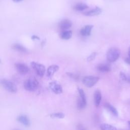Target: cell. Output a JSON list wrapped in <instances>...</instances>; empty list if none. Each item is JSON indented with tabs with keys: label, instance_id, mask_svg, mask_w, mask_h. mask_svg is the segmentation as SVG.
Here are the masks:
<instances>
[{
	"label": "cell",
	"instance_id": "1",
	"mask_svg": "<svg viewBox=\"0 0 130 130\" xmlns=\"http://www.w3.org/2000/svg\"><path fill=\"white\" fill-rule=\"evenodd\" d=\"M39 83L34 77H30L26 79L23 84L24 89L28 91H34L39 87Z\"/></svg>",
	"mask_w": 130,
	"mask_h": 130
},
{
	"label": "cell",
	"instance_id": "2",
	"mask_svg": "<svg viewBox=\"0 0 130 130\" xmlns=\"http://www.w3.org/2000/svg\"><path fill=\"white\" fill-rule=\"evenodd\" d=\"M78 92L79 94V98L77 102V108L79 110H82L86 107L87 105L86 96L84 91L81 88H78Z\"/></svg>",
	"mask_w": 130,
	"mask_h": 130
},
{
	"label": "cell",
	"instance_id": "3",
	"mask_svg": "<svg viewBox=\"0 0 130 130\" xmlns=\"http://www.w3.org/2000/svg\"><path fill=\"white\" fill-rule=\"evenodd\" d=\"M0 84L8 91L11 93H15L17 91V87L16 84L11 80L6 79L0 80Z\"/></svg>",
	"mask_w": 130,
	"mask_h": 130
},
{
	"label": "cell",
	"instance_id": "4",
	"mask_svg": "<svg viewBox=\"0 0 130 130\" xmlns=\"http://www.w3.org/2000/svg\"><path fill=\"white\" fill-rule=\"evenodd\" d=\"M120 54V52L118 48L115 47L110 48L107 52V59L110 62H114L119 57Z\"/></svg>",
	"mask_w": 130,
	"mask_h": 130
},
{
	"label": "cell",
	"instance_id": "5",
	"mask_svg": "<svg viewBox=\"0 0 130 130\" xmlns=\"http://www.w3.org/2000/svg\"><path fill=\"white\" fill-rule=\"evenodd\" d=\"M30 66L38 76L40 77L44 76L46 72V68L43 64L35 61H32L30 63Z\"/></svg>",
	"mask_w": 130,
	"mask_h": 130
},
{
	"label": "cell",
	"instance_id": "6",
	"mask_svg": "<svg viewBox=\"0 0 130 130\" xmlns=\"http://www.w3.org/2000/svg\"><path fill=\"white\" fill-rule=\"evenodd\" d=\"M100 78L99 77L93 76H85L82 79L83 84L89 88H91L95 85L99 81Z\"/></svg>",
	"mask_w": 130,
	"mask_h": 130
},
{
	"label": "cell",
	"instance_id": "7",
	"mask_svg": "<svg viewBox=\"0 0 130 130\" xmlns=\"http://www.w3.org/2000/svg\"><path fill=\"white\" fill-rule=\"evenodd\" d=\"M49 87L50 90L55 94H61L63 92V89L61 85L56 81H53L49 83Z\"/></svg>",
	"mask_w": 130,
	"mask_h": 130
},
{
	"label": "cell",
	"instance_id": "8",
	"mask_svg": "<svg viewBox=\"0 0 130 130\" xmlns=\"http://www.w3.org/2000/svg\"><path fill=\"white\" fill-rule=\"evenodd\" d=\"M15 68L17 72L21 75H26L29 72L28 66L23 63L18 62L15 64Z\"/></svg>",
	"mask_w": 130,
	"mask_h": 130
},
{
	"label": "cell",
	"instance_id": "9",
	"mask_svg": "<svg viewBox=\"0 0 130 130\" xmlns=\"http://www.w3.org/2000/svg\"><path fill=\"white\" fill-rule=\"evenodd\" d=\"M102 95L101 91L97 89L96 90L93 94V101L94 104L96 107H99L102 102Z\"/></svg>",
	"mask_w": 130,
	"mask_h": 130
},
{
	"label": "cell",
	"instance_id": "10",
	"mask_svg": "<svg viewBox=\"0 0 130 130\" xmlns=\"http://www.w3.org/2000/svg\"><path fill=\"white\" fill-rule=\"evenodd\" d=\"M17 120L24 126H29L30 125V121L29 118L25 115H20L17 118Z\"/></svg>",
	"mask_w": 130,
	"mask_h": 130
},
{
	"label": "cell",
	"instance_id": "11",
	"mask_svg": "<svg viewBox=\"0 0 130 130\" xmlns=\"http://www.w3.org/2000/svg\"><path fill=\"white\" fill-rule=\"evenodd\" d=\"M72 23L70 20L65 19L60 21L59 26L62 31H64L67 30L68 29L70 28L72 26Z\"/></svg>",
	"mask_w": 130,
	"mask_h": 130
},
{
	"label": "cell",
	"instance_id": "12",
	"mask_svg": "<svg viewBox=\"0 0 130 130\" xmlns=\"http://www.w3.org/2000/svg\"><path fill=\"white\" fill-rule=\"evenodd\" d=\"M58 69H59V67L57 65L53 64V65L50 66L47 70V72H46L47 76L49 78H51L58 70Z\"/></svg>",
	"mask_w": 130,
	"mask_h": 130
},
{
	"label": "cell",
	"instance_id": "13",
	"mask_svg": "<svg viewBox=\"0 0 130 130\" xmlns=\"http://www.w3.org/2000/svg\"><path fill=\"white\" fill-rule=\"evenodd\" d=\"M102 10L101 8L99 7H96L89 11L84 12L83 14L87 16H94L100 14L102 13Z\"/></svg>",
	"mask_w": 130,
	"mask_h": 130
},
{
	"label": "cell",
	"instance_id": "14",
	"mask_svg": "<svg viewBox=\"0 0 130 130\" xmlns=\"http://www.w3.org/2000/svg\"><path fill=\"white\" fill-rule=\"evenodd\" d=\"M104 106L106 109L109 111L114 116H117L118 115V112L117 109L110 103L106 102L104 104Z\"/></svg>",
	"mask_w": 130,
	"mask_h": 130
},
{
	"label": "cell",
	"instance_id": "15",
	"mask_svg": "<svg viewBox=\"0 0 130 130\" xmlns=\"http://www.w3.org/2000/svg\"><path fill=\"white\" fill-rule=\"evenodd\" d=\"M92 25H87L80 30V34L83 36H88L91 34V30L93 28Z\"/></svg>",
	"mask_w": 130,
	"mask_h": 130
},
{
	"label": "cell",
	"instance_id": "16",
	"mask_svg": "<svg viewBox=\"0 0 130 130\" xmlns=\"http://www.w3.org/2000/svg\"><path fill=\"white\" fill-rule=\"evenodd\" d=\"M12 48L19 52L23 53H26L28 52V51L27 49L23 46V45L19 44H14L12 46Z\"/></svg>",
	"mask_w": 130,
	"mask_h": 130
},
{
	"label": "cell",
	"instance_id": "17",
	"mask_svg": "<svg viewBox=\"0 0 130 130\" xmlns=\"http://www.w3.org/2000/svg\"><path fill=\"white\" fill-rule=\"evenodd\" d=\"M97 70L102 73L109 72L111 71L110 66L107 64H100L97 67Z\"/></svg>",
	"mask_w": 130,
	"mask_h": 130
},
{
	"label": "cell",
	"instance_id": "18",
	"mask_svg": "<svg viewBox=\"0 0 130 130\" xmlns=\"http://www.w3.org/2000/svg\"><path fill=\"white\" fill-rule=\"evenodd\" d=\"M72 36V31L71 30H64L60 33V38L63 40H69Z\"/></svg>",
	"mask_w": 130,
	"mask_h": 130
},
{
	"label": "cell",
	"instance_id": "19",
	"mask_svg": "<svg viewBox=\"0 0 130 130\" xmlns=\"http://www.w3.org/2000/svg\"><path fill=\"white\" fill-rule=\"evenodd\" d=\"M100 128L101 130H117V128L114 126L105 123L101 124Z\"/></svg>",
	"mask_w": 130,
	"mask_h": 130
},
{
	"label": "cell",
	"instance_id": "20",
	"mask_svg": "<svg viewBox=\"0 0 130 130\" xmlns=\"http://www.w3.org/2000/svg\"><path fill=\"white\" fill-rule=\"evenodd\" d=\"M88 8V6L86 5L85 4H83V3H78L77 4H76L74 7V9L78 11H82L83 10H85L86 9H87Z\"/></svg>",
	"mask_w": 130,
	"mask_h": 130
},
{
	"label": "cell",
	"instance_id": "21",
	"mask_svg": "<svg viewBox=\"0 0 130 130\" xmlns=\"http://www.w3.org/2000/svg\"><path fill=\"white\" fill-rule=\"evenodd\" d=\"M50 117L52 118H58V119H62L64 118L65 115L62 112H55L50 114Z\"/></svg>",
	"mask_w": 130,
	"mask_h": 130
},
{
	"label": "cell",
	"instance_id": "22",
	"mask_svg": "<svg viewBox=\"0 0 130 130\" xmlns=\"http://www.w3.org/2000/svg\"><path fill=\"white\" fill-rule=\"evenodd\" d=\"M96 52H93L87 58V61L88 62L91 61L92 60H93L95 58V57H96Z\"/></svg>",
	"mask_w": 130,
	"mask_h": 130
},
{
	"label": "cell",
	"instance_id": "23",
	"mask_svg": "<svg viewBox=\"0 0 130 130\" xmlns=\"http://www.w3.org/2000/svg\"><path fill=\"white\" fill-rule=\"evenodd\" d=\"M67 74L71 78L74 79V80H78L79 79V76L74 74L71 73H67Z\"/></svg>",
	"mask_w": 130,
	"mask_h": 130
},
{
	"label": "cell",
	"instance_id": "24",
	"mask_svg": "<svg viewBox=\"0 0 130 130\" xmlns=\"http://www.w3.org/2000/svg\"><path fill=\"white\" fill-rule=\"evenodd\" d=\"M119 76L120 79L124 81H126V79H127V76L123 72H121L119 74Z\"/></svg>",
	"mask_w": 130,
	"mask_h": 130
},
{
	"label": "cell",
	"instance_id": "25",
	"mask_svg": "<svg viewBox=\"0 0 130 130\" xmlns=\"http://www.w3.org/2000/svg\"><path fill=\"white\" fill-rule=\"evenodd\" d=\"M77 130H86V129L83 126V125L79 124L77 126Z\"/></svg>",
	"mask_w": 130,
	"mask_h": 130
},
{
	"label": "cell",
	"instance_id": "26",
	"mask_svg": "<svg viewBox=\"0 0 130 130\" xmlns=\"http://www.w3.org/2000/svg\"><path fill=\"white\" fill-rule=\"evenodd\" d=\"M124 61H125V62L126 63H127V64H130V57L128 56V57L125 58Z\"/></svg>",
	"mask_w": 130,
	"mask_h": 130
},
{
	"label": "cell",
	"instance_id": "27",
	"mask_svg": "<svg viewBox=\"0 0 130 130\" xmlns=\"http://www.w3.org/2000/svg\"><path fill=\"white\" fill-rule=\"evenodd\" d=\"M31 38H32V40H37H37H39V39H40L39 37H38V36H36V35L32 36V37H31Z\"/></svg>",
	"mask_w": 130,
	"mask_h": 130
},
{
	"label": "cell",
	"instance_id": "28",
	"mask_svg": "<svg viewBox=\"0 0 130 130\" xmlns=\"http://www.w3.org/2000/svg\"><path fill=\"white\" fill-rule=\"evenodd\" d=\"M126 82L129 83L130 84V76L127 77V79H126Z\"/></svg>",
	"mask_w": 130,
	"mask_h": 130
},
{
	"label": "cell",
	"instance_id": "29",
	"mask_svg": "<svg viewBox=\"0 0 130 130\" xmlns=\"http://www.w3.org/2000/svg\"><path fill=\"white\" fill-rule=\"evenodd\" d=\"M22 1H23V0H13V1H14V2H20Z\"/></svg>",
	"mask_w": 130,
	"mask_h": 130
},
{
	"label": "cell",
	"instance_id": "30",
	"mask_svg": "<svg viewBox=\"0 0 130 130\" xmlns=\"http://www.w3.org/2000/svg\"><path fill=\"white\" fill-rule=\"evenodd\" d=\"M128 56L130 57V47L129 48V50H128Z\"/></svg>",
	"mask_w": 130,
	"mask_h": 130
},
{
	"label": "cell",
	"instance_id": "31",
	"mask_svg": "<svg viewBox=\"0 0 130 130\" xmlns=\"http://www.w3.org/2000/svg\"><path fill=\"white\" fill-rule=\"evenodd\" d=\"M127 123H128V126H129V128H130V120L128 121H127Z\"/></svg>",
	"mask_w": 130,
	"mask_h": 130
},
{
	"label": "cell",
	"instance_id": "32",
	"mask_svg": "<svg viewBox=\"0 0 130 130\" xmlns=\"http://www.w3.org/2000/svg\"><path fill=\"white\" fill-rule=\"evenodd\" d=\"M1 62V59H0V62Z\"/></svg>",
	"mask_w": 130,
	"mask_h": 130
},
{
	"label": "cell",
	"instance_id": "33",
	"mask_svg": "<svg viewBox=\"0 0 130 130\" xmlns=\"http://www.w3.org/2000/svg\"><path fill=\"white\" fill-rule=\"evenodd\" d=\"M14 130H19V129H14Z\"/></svg>",
	"mask_w": 130,
	"mask_h": 130
}]
</instances>
